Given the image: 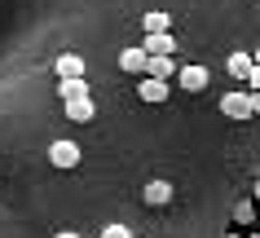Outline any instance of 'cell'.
Returning a JSON list of instances; mask_svg holds the SVG:
<instances>
[{"label":"cell","instance_id":"4fadbf2b","mask_svg":"<svg viewBox=\"0 0 260 238\" xmlns=\"http://www.w3.org/2000/svg\"><path fill=\"white\" fill-rule=\"evenodd\" d=\"M67 119H80V124H84V119H93V101H88V97L67 101Z\"/></svg>","mask_w":260,"mask_h":238},{"label":"cell","instance_id":"5b68a950","mask_svg":"<svg viewBox=\"0 0 260 238\" xmlns=\"http://www.w3.org/2000/svg\"><path fill=\"white\" fill-rule=\"evenodd\" d=\"M137 93H141V101H150V106H159V101H168V97H172V84H164V80H146V75H141Z\"/></svg>","mask_w":260,"mask_h":238},{"label":"cell","instance_id":"8fae6325","mask_svg":"<svg viewBox=\"0 0 260 238\" xmlns=\"http://www.w3.org/2000/svg\"><path fill=\"white\" fill-rule=\"evenodd\" d=\"M57 97H62V101H80V97H88L84 75H80V80H62V84H57Z\"/></svg>","mask_w":260,"mask_h":238},{"label":"cell","instance_id":"5bb4252c","mask_svg":"<svg viewBox=\"0 0 260 238\" xmlns=\"http://www.w3.org/2000/svg\"><path fill=\"white\" fill-rule=\"evenodd\" d=\"M234 221H238V225H251V203H238V208H234Z\"/></svg>","mask_w":260,"mask_h":238},{"label":"cell","instance_id":"8992f818","mask_svg":"<svg viewBox=\"0 0 260 238\" xmlns=\"http://www.w3.org/2000/svg\"><path fill=\"white\" fill-rule=\"evenodd\" d=\"M172 71H177V57H146V80L172 84Z\"/></svg>","mask_w":260,"mask_h":238},{"label":"cell","instance_id":"7a4b0ae2","mask_svg":"<svg viewBox=\"0 0 260 238\" xmlns=\"http://www.w3.org/2000/svg\"><path fill=\"white\" fill-rule=\"evenodd\" d=\"M49 163L62 168V172H71L80 163V146H75V141H53V146H49Z\"/></svg>","mask_w":260,"mask_h":238},{"label":"cell","instance_id":"9a60e30c","mask_svg":"<svg viewBox=\"0 0 260 238\" xmlns=\"http://www.w3.org/2000/svg\"><path fill=\"white\" fill-rule=\"evenodd\" d=\"M102 238H133V234H128V225H106Z\"/></svg>","mask_w":260,"mask_h":238},{"label":"cell","instance_id":"6da1fadb","mask_svg":"<svg viewBox=\"0 0 260 238\" xmlns=\"http://www.w3.org/2000/svg\"><path fill=\"white\" fill-rule=\"evenodd\" d=\"M220 115H225V119H251V115H256V93H238V88L225 93V97H220Z\"/></svg>","mask_w":260,"mask_h":238},{"label":"cell","instance_id":"e0dca14e","mask_svg":"<svg viewBox=\"0 0 260 238\" xmlns=\"http://www.w3.org/2000/svg\"><path fill=\"white\" fill-rule=\"evenodd\" d=\"M225 238H243V234H225Z\"/></svg>","mask_w":260,"mask_h":238},{"label":"cell","instance_id":"277c9868","mask_svg":"<svg viewBox=\"0 0 260 238\" xmlns=\"http://www.w3.org/2000/svg\"><path fill=\"white\" fill-rule=\"evenodd\" d=\"M141 53H146V57H172V53H177V36H172V31H164V36H146Z\"/></svg>","mask_w":260,"mask_h":238},{"label":"cell","instance_id":"2e32d148","mask_svg":"<svg viewBox=\"0 0 260 238\" xmlns=\"http://www.w3.org/2000/svg\"><path fill=\"white\" fill-rule=\"evenodd\" d=\"M53 238H80V234H71V229H57V234Z\"/></svg>","mask_w":260,"mask_h":238},{"label":"cell","instance_id":"3957f363","mask_svg":"<svg viewBox=\"0 0 260 238\" xmlns=\"http://www.w3.org/2000/svg\"><path fill=\"white\" fill-rule=\"evenodd\" d=\"M207 80H212V71H207V66H181L177 71V84L185 88V93H203Z\"/></svg>","mask_w":260,"mask_h":238},{"label":"cell","instance_id":"7c38bea8","mask_svg":"<svg viewBox=\"0 0 260 238\" xmlns=\"http://www.w3.org/2000/svg\"><path fill=\"white\" fill-rule=\"evenodd\" d=\"M256 71V62H251V53H230V75H238V80H247Z\"/></svg>","mask_w":260,"mask_h":238},{"label":"cell","instance_id":"ba28073f","mask_svg":"<svg viewBox=\"0 0 260 238\" xmlns=\"http://www.w3.org/2000/svg\"><path fill=\"white\" fill-rule=\"evenodd\" d=\"M146 203L150 208H168L172 203V181H150L146 185Z\"/></svg>","mask_w":260,"mask_h":238},{"label":"cell","instance_id":"52a82bcc","mask_svg":"<svg viewBox=\"0 0 260 238\" xmlns=\"http://www.w3.org/2000/svg\"><path fill=\"white\" fill-rule=\"evenodd\" d=\"M84 75V57L80 53H62L57 57V80H80Z\"/></svg>","mask_w":260,"mask_h":238},{"label":"cell","instance_id":"9c48e42d","mask_svg":"<svg viewBox=\"0 0 260 238\" xmlns=\"http://www.w3.org/2000/svg\"><path fill=\"white\" fill-rule=\"evenodd\" d=\"M141 27H146V36H164V31H172V18L164 9H150V14L141 18Z\"/></svg>","mask_w":260,"mask_h":238},{"label":"cell","instance_id":"30bf717a","mask_svg":"<svg viewBox=\"0 0 260 238\" xmlns=\"http://www.w3.org/2000/svg\"><path fill=\"white\" fill-rule=\"evenodd\" d=\"M119 71H128V75H146V53H141V49H123V53H119Z\"/></svg>","mask_w":260,"mask_h":238}]
</instances>
